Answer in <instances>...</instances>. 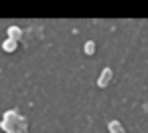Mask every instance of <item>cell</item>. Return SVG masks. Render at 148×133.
I'll return each instance as SVG.
<instances>
[{
  "mask_svg": "<svg viewBox=\"0 0 148 133\" xmlns=\"http://www.w3.org/2000/svg\"><path fill=\"white\" fill-rule=\"evenodd\" d=\"M85 53H87V55H93V53H95V43H87V45H85Z\"/></svg>",
  "mask_w": 148,
  "mask_h": 133,
  "instance_id": "cell-5",
  "label": "cell"
},
{
  "mask_svg": "<svg viewBox=\"0 0 148 133\" xmlns=\"http://www.w3.org/2000/svg\"><path fill=\"white\" fill-rule=\"evenodd\" d=\"M8 36L14 38V41H18V38L23 36V30H21L18 26H10V28H8Z\"/></svg>",
  "mask_w": 148,
  "mask_h": 133,
  "instance_id": "cell-3",
  "label": "cell"
},
{
  "mask_svg": "<svg viewBox=\"0 0 148 133\" xmlns=\"http://www.w3.org/2000/svg\"><path fill=\"white\" fill-rule=\"evenodd\" d=\"M110 81H112V71H110V69H103V71H101V77H99V81H97V85H99V87H106Z\"/></svg>",
  "mask_w": 148,
  "mask_h": 133,
  "instance_id": "cell-1",
  "label": "cell"
},
{
  "mask_svg": "<svg viewBox=\"0 0 148 133\" xmlns=\"http://www.w3.org/2000/svg\"><path fill=\"white\" fill-rule=\"evenodd\" d=\"M16 43H18V41H14V38H6V41L2 43V49H4L6 53H12V51H16V47H18Z\"/></svg>",
  "mask_w": 148,
  "mask_h": 133,
  "instance_id": "cell-2",
  "label": "cell"
},
{
  "mask_svg": "<svg viewBox=\"0 0 148 133\" xmlns=\"http://www.w3.org/2000/svg\"><path fill=\"white\" fill-rule=\"evenodd\" d=\"M110 131H112V133H124V129H122V125H120L118 121H112V123H110Z\"/></svg>",
  "mask_w": 148,
  "mask_h": 133,
  "instance_id": "cell-4",
  "label": "cell"
}]
</instances>
